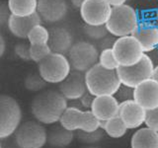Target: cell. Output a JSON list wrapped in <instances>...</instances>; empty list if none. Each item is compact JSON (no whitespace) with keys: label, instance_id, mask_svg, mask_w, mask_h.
Segmentation results:
<instances>
[{"label":"cell","instance_id":"obj_21","mask_svg":"<svg viewBox=\"0 0 158 148\" xmlns=\"http://www.w3.org/2000/svg\"><path fill=\"white\" fill-rule=\"evenodd\" d=\"M131 146V148H158V132L147 126L139 128L133 133Z\"/></svg>","mask_w":158,"mask_h":148},{"label":"cell","instance_id":"obj_15","mask_svg":"<svg viewBox=\"0 0 158 148\" xmlns=\"http://www.w3.org/2000/svg\"><path fill=\"white\" fill-rule=\"evenodd\" d=\"M118 117L126 125L128 130L138 128L145 122L146 110L131 99L120 103Z\"/></svg>","mask_w":158,"mask_h":148},{"label":"cell","instance_id":"obj_11","mask_svg":"<svg viewBox=\"0 0 158 148\" xmlns=\"http://www.w3.org/2000/svg\"><path fill=\"white\" fill-rule=\"evenodd\" d=\"M112 6L107 0H85L79 8L81 19L87 25H106Z\"/></svg>","mask_w":158,"mask_h":148},{"label":"cell","instance_id":"obj_35","mask_svg":"<svg viewBox=\"0 0 158 148\" xmlns=\"http://www.w3.org/2000/svg\"><path fill=\"white\" fill-rule=\"evenodd\" d=\"M5 51H6V42H5L2 34L0 33V58L4 56Z\"/></svg>","mask_w":158,"mask_h":148},{"label":"cell","instance_id":"obj_31","mask_svg":"<svg viewBox=\"0 0 158 148\" xmlns=\"http://www.w3.org/2000/svg\"><path fill=\"white\" fill-rule=\"evenodd\" d=\"M11 16L12 12L9 8L8 2L0 1V28H8V23Z\"/></svg>","mask_w":158,"mask_h":148},{"label":"cell","instance_id":"obj_33","mask_svg":"<svg viewBox=\"0 0 158 148\" xmlns=\"http://www.w3.org/2000/svg\"><path fill=\"white\" fill-rule=\"evenodd\" d=\"M133 90H135L133 88L122 85L120 87V89H118V91L117 92V94H118V97L121 98V102L131 100V99H133Z\"/></svg>","mask_w":158,"mask_h":148},{"label":"cell","instance_id":"obj_19","mask_svg":"<svg viewBox=\"0 0 158 148\" xmlns=\"http://www.w3.org/2000/svg\"><path fill=\"white\" fill-rule=\"evenodd\" d=\"M73 36L71 32L64 27H53L49 30L48 46L52 52L66 54L73 46Z\"/></svg>","mask_w":158,"mask_h":148},{"label":"cell","instance_id":"obj_12","mask_svg":"<svg viewBox=\"0 0 158 148\" xmlns=\"http://www.w3.org/2000/svg\"><path fill=\"white\" fill-rule=\"evenodd\" d=\"M37 12L44 23H59L68 14L67 0H38Z\"/></svg>","mask_w":158,"mask_h":148},{"label":"cell","instance_id":"obj_13","mask_svg":"<svg viewBox=\"0 0 158 148\" xmlns=\"http://www.w3.org/2000/svg\"><path fill=\"white\" fill-rule=\"evenodd\" d=\"M131 36L140 43L144 53L154 51L158 47V24L152 20H140Z\"/></svg>","mask_w":158,"mask_h":148},{"label":"cell","instance_id":"obj_27","mask_svg":"<svg viewBox=\"0 0 158 148\" xmlns=\"http://www.w3.org/2000/svg\"><path fill=\"white\" fill-rule=\"evenodd\" d=\"M83 32L88 39H93V41H102L103 39L107 38L109 35L106 25L94 26V25L85 24L83 27Z\"/></svg>","mask_w":158,"mask_h":148},{"label":"cell","instance_id":"obj_39","mask_svg":"<svg viewBox=\"0 0 158 148\" xmlns=\"http://www.w3.org/2000/svg\"><path fill=\"white\" fill-rule=\"evenodd\" d=\"M155 20H156V23L158 24V8H157V10H156V12H155Z\"/></svg>","mask_w":158,"mask_h":148},{"label":"cell","instance_id":"obj_44","mask_svg":"<svg viewBox=\"0 0 158 148\" xmlns=\"http://www.w3.org/2000/svg\"><path fill=\"white\" fill-rule=\"evenodd\" d=\"M146 1H150V0H146Z\"/></svg>","mask_w":158,"mask_h":148},{"label":"cell","instance_id":"obj_7","mask_svg":"<svg viewBox=\"0 0 158 148\" xmlns=\"http://www.w3.org/2000/svg\"><path fill=\"white\" fill-rule=\"evenodd\" d=\"M154 63L152 58L144 53L143 57L137 63L131 66H118L117 69L122 85L135 89L140 83L152 77Z\"/></svg>","mask_w":158,"mask_h":148},{"label":"cell","instance_id":"obj_37","mask_svg":"<svg viewBox=\"0 0 158 148\" xmlns=\"http://www.w3.org/2000/svg\"><path fill=\"white\" fill-rule=\"evenodd\" d=\"M84 1H85V0H70V2L73 5V7L78 8V9L81 7V5Z\"/></svg>","mask_w":158,"mask_h":148},{"label":"cell","instance_id":"obj_6","mask_svg":"<svg viewBox=\"0 0 158 148\" xmlns=\"http://www.w3.org/2000/svg\"><path fill=\"white\" fill-rule=\"evenodd\" d=\"M22 120V111L16 99L0 95V139L12 135Z\"/></svg>","mask_w":158,"mask_h":148},{"label":"cell","instance_id":"obj_9","mask_svg":"<svg viewBox=\"0 0 158 148\" xmlns=\"http://www.w3.org/2000/svg\"><path fill=\"white\" fill-rule=\"evenodd\" d=\"M47 130L39 121H26L15 131V140L19 148H42L47 143Z\"/></svg>","mask_w":158,"mask_h":148},{"label":"cell","instance_id":"obj_1","mask_svg":"<svg viewBox=\"0 0 158 148\" xmlns=\"http://www.w3.org/2000/svg\"><path fill=\"white\" fill-rule=\"evenodd\" d=\"M67 109V100L59 91L47 90L35 97L31 104L34 117L43 125H54L59 121Z\"/></svg>","mask_w":158,"mask_h":148},{"label":"cell","instance_id":"obj_4","mask_svg":"<svg viewBox=\"0 0 158 148\" xmlns=\"http://www.w3.org/2000/svg\"><path fill=\"white\" fill-rule=\"evenodd\" d=\"M38 70L49 84H59L71 71V65L65 54L52 52L38 64Z\"/></svg>","mask_w":158,"mask_h":148},{"label":"cell","instance_id":"obj_8","mask_svg":"<svg viewBox=\"0 0 158 148\" xmlns=\"http://www.w3.org/2000/svg\"><path fill=\"white\" fill-rule=\"evenodd\" d=\"M100 121L94 116L92 111H82L76 107H67L59 123L68 130L94 131L99 128Z\"/></svg>","mask_w":158,"mask_h":148},{"label":"cell","instance_id":"obj_40","mask_svg":"<svg viewBox=\"0 0 158 148\" xmlns=\"http://www.w3.org/2000/svg\"><path fill=\"white\" fill-rule=\"evenodd\" d=\"M82 148H99V147H95V146H85V147H82Z\"/></svg>","mask_w":158,"mask_h":148},{"label":"cell","instance_id":"obj_29","mask_svg":"<svg viewBox=\"0 0 158 148\" xmlns=\"http://www.w3.org/2000/svg\"><path fill=\"white\" fill-rule=\"evenodd\" d=\"M52 51L49 47L48 43L47 44H30V56L31 60L40 63L47 56H48Z\"/></svg>","mask_w":158,"mask_h":148},{"label":"cell","instance_id":"obj_42","mask_svg":"<svg viewBox=\"0 0 158 148\" xmlns=\"http://www.w3.org/2000/svg\"><path fill=\"white\" fill-rule=\"evenodd\" d=\"M8 148H19V147H8Z\"/></svg>","mask_w":158,"mask_h":148},{"label":"cell","instance_id":"obj_5","mask_svg":"<svg viewBox=\"0 0 158 148\" xmlns=\"http://www.w3.org/2000/svg\"><path fill=\"white\" fill-rule=\"evenodd\" d=\"M100 52L98 47L88 41H79L73 43L67 53L72 70L85 73L99 62Z\"/></svg>","mask_w":158,"mask_h":148},{"label":"cell","instance_id":"obj_2","mask_svg":"<svg viewBox=\"0 0 158 148\" xmlns=\"http://www.w3.org/2000/svg\"><path fill=\"white\" fill-rule=\"evenodd\" d=\"M87 91L94 97L116 95L122 86L117 70H108L97 63L85 72Z\"/></svg>","mask_w":158,"mask_h":148},{"label":"cell","instance_id":"obj_10","mask_svg":"<svg viewBox=\"0 0 158 148\" xmlns=\"http://www.w3.org/2000/svg\"><path fill=\"white\" fill-rule=\"evenodd\" d=\"M112 48L120 66L133 65L144 56L140 43L131 35L116 39Z\"/></svg>","mask_w":158,"mask_h":148},{"label":"cell","instance_id":"obj_34","mask_svg":"<svg viewBox=\"0 0 158 148\" xmlns=\"http://www.w3.org/2000/svg\"><path fill=\"white\" fill-rule=\"evenodd\" d=\"M94 97L91 93H89L88 91L84 94V95L79 99L80 100V104L81 106L84 107L85 109H91V106H92V103L94 101Z\"/></svg>","mask_w":158,"mask_h":148},{"label":"cell","instance_id":"obj_16","mask_svg":"<svg viewBox=\"0 0 158 148\" xmlns=\"http://www.w3.org/2000/svg\"><path fill=\"white\" fill-rule=\"evenodd\" d=\"M133 100L144 110L158 107V83L152 78L140 83L133 90Z\"/></svg>","mask_w":158,"mask_h":148},{"label":"cell","instance_id":"obj_28","mask_svg":"<svg viewBox=\"0 0 158 148\" xmlns=\"http://www.w3.org/2000/svg\"><path fill=\"white\" fill-rule=\"evenodd\" d=\"M98 63L100 64L102 67L108 69V70H117L118 66H120L115 56H114L112 47L102 49V51L100 52V56H99Z\"/></svg>","mask_w":158,"mask_h":148},{"label":"cell","instance_id":"obj_30","mask_svg":"<svg viewBox=\"0 0 158 148\" xmlns=\"http://www.w3.org/2000/svg\"><path fill=\"white\" fill-rule=\"evenodd\" d=\"M14 53L17 57L24 61H32L30 56V43H19L14 47Z\"/></svg>","mask_w":158,"mask_h":148},{"label":"cell","instance_id":"obj_23","mask_svg":"<svg viewBox=\"0 0 158 148\" xmlns=\"http://www.w3.org/2000/svg\"><path fill=\"white\" fill-rule=\"evenodd\" d=\"M99 127L105 130L106 134L113 138L123 137L128 130L118 116L109 121H100Z\"/></svg>","mask_w":158,"mask_h":148},{"label":"cell","instance_id":"obj_38","mask_svg":"<svg viewBox=\"0 0 158 148\" xmlns=\"http://www.w3.org/2000/svg\"><path fill=\"white\" fill-rule=\"evenodd\" d=\"M153 80H155L158 83V65L154 66V70H153L152 73V77H151Z\"/></svg>","mask_w":158,"mask_h":148},{"label":"cell","instance_id":"obj_22","mask_svg":"<svg viewBox=\"0 0 158 148\" xmlns=\"http://www.w3.org/2000/svg\"><path fill=\"white\" fill-rule=\"evenodd\" d=\"M8 5L12 15L26 17L37 12L38 0H8Z\"/></svg>","mask_w":158,"mask_h":148},{"label":"cell","instance_id":"obj_25","mask_svg":"<svg viewBox=\"0 0 158 148\" xmlns=\"http://www.w3.org/2000/svg\"><path fill=\"white\" fill-rule=\"evenodd\" d=\"M75 136L84 144H95V143L100 142L104 136H105V130L99 127L98 130L94 131H83V130H76Z\"/></svg>","mask_w":158,"mask_h":148},{"label":"cell","instance_id":"obj_14","mask_svg":"<svg viewBox=\"0 0 158 148\" xmlns=\"http://www.w3.org/2000/svg\"><path fill=\"white\" fill-rule=\"evenodd\" d=\"M58 91L69 101L79 100L87 92L85 73L71 70L68 76L59 83Z\"/></svg>","mask_w":158,"mask_h":148},{"label":"cell","instance_id":"obj_43","mask_svg":"<svg viewBox=\"0 0 158 148\" xmlns=\"http://www.w3.org/2000/svg\"><path fill=\"white\" fill-rule=\"evenodd\" d=\"M0 148H2V146H1V144H0Z\"/></svg>","mask_w":158,"mask_h":148},{"label":"cell","instance_id":"obj_20","mask_svg":"<svg viewBox=\"0 0 158 148\" xmlns=\"http://www.w3.org/2000/svg\"><path fill=\"white\" fill-rule=\"evenodd\" d=\"M74 136L75 131L68 130L59 123L49 128L47 142L54 148H65L72 142Z\"/></svg>","mask_w":158,"mask_h":148},{"label":"cell","instance_id":"obj_36","mask_svg":"<svg viewBox=\"0 0 158 148\" xmlns=\"http://www.w3.org/2000/svg\"><path fill=\"white\" fill-rule=\"evenodd\" d=\"M107 1L112 7H117V6H122V5L127 4L128 0H107Z\"/></svg>","mask_w":158,"mask_h":148},{"label":"cell","instance_id":"obj_41","mask_svg":"<svg viewBox=\"0 0 158 148\" xmlns=\"http://www.w3.org/2000/svg\"><path fill=\"white\" fill-rule=\"evenodd\" d=\"M155 51H156V53H155V54H156V57H157V59H158V47L155 49Z\"/></svg>","mask_w":158,"mask_h":148},{"label":"cell","instance_id":"obj_24","mask_svg":"<svg viewBox=\"0 0 158 148\" xmlns=\"http://www.w3.org/2000/svg\"><path fill=\"white\" fill-rule=\"evenodd\" d=\"M27 39L30 44H47L49 39V30L39 24L31 30Z\"/></svg>","mask_w":158,"mask_h":148},{"label":"cell","instance_id":"obj_32","mask_svg":"<svg viewBox=\"0 0 158 148\" xmlns=\"http://www.w3.org/2000/svg\"><path fill=\"white\" fill-rule=\"evenodd\" d=\"M145 125L158 132V107L153 110L146 111Z\"/></svg>","mask_w":158,"mask_h":148},{"label":"cell","instance_id":"obj_18","mask_svg":"<svg viewBox=\"0 0 158 148\" xmlns=\"http://www.w3.org/2000/svg\"><path fill=\"white\" fill-rule=\"evenodd\" d=\"M43 21L38 12L26 17H18L12 15L8 23V30L14 37L21 39H26L31 30Z\"/></svg>","mask_w":158,"mask_h":148},{"label":"cell","instance_id":"obj_26","mask_svg":"<svg viewBox=\"0 0 158 148\" xmlns=\"http://www.w3.org/2000/svg\"><path fill=\"white\" fill-rule=\"evenodd\" d=\"M48 82L40 75V73H32L25 78L24 86L28 91L40 92L48 86Z\"/></svg>","mask_w":158,"mask_h":148},{"label":"cell","instance_id":"obj_17","mask_svg":"<svg viewBox=\"0 0 158 148\" xmlns=\"http://www.w3.org/2000/svg\"><path fill=\"white\" fill-rule=\"evenodd\" d=\"M90 110L99 121H109L118 116L120 101L114 95L94 98Z\"/></svg>","mask_w":158,"mask_h":148},{"label":"cell","instance_id":"obj_3","mask_svg":"<svg viewBox=\"0 0 158 148\" xmlns=\"http://www.w3.org/2000/svg\"><path fill=\"white\" fill-rule=\"evenodd\" d=\"M139 16L136 10L131 5H122V6L112 7L109 20L106 23V27L113 37L121 38L131 36L139 24Z\"/></svg>","mask_w":158,"mask_h":148}]
</instances>
